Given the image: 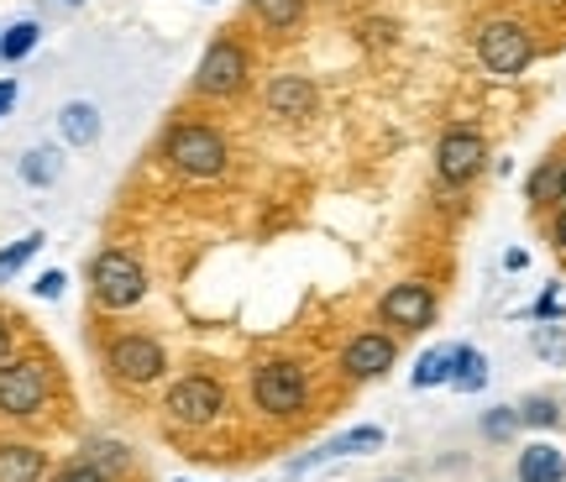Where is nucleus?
Listing matches in <instances>:
<instances>
[{
	"label": "nucleus",
	"mask_w": 566,
	"mask_h": 482,
	"mask_svg": "<svg viewBox=\"0 0 566 482\" xmlns=\"http://www.w3.org/2000/svg\"><path fill=\"white\" fill-rule=\"evenodd\" d=\"M163 163L184 174V179H221L226 163H231V147L216 126H205V120H179V126H168V137H163Z\"/></svg>",
	"instance_id": "1"
},
{
	"label": "nucleus",
	"mask_w": 566,
	"mask_h": 482,
	"mask_svg": "<svg viewBox=\"0 0 566 482\" xmlns=\"http://www.w3.org/2000/svg\"><path fill=\"white\" fill-rule=\"evenodd\" d=\"M53 399V373L38 357H6L0 362V415L6 420H32Z\"/></svg>",
	"instance_id": "2"
},
{
	"label": "nucleus",
	"mask_w": 566,
	"mask_h": 482,
	"mask_svg": "<svg viewBox=\"0 0 566 482\" xmlns=\"http://www.w3.org/2000/svg\"><path fill=\"white\" fill-rule=\"evenodd\" d=\"M90 294L101 310H132V304L147 300V268H142L132 252L111 247L90 262Z\"/></svg>",
	"instance_id": "3"
},
{
	"label": "nucleus",
	"mask_w": 566,
	"mask_h": 482,
	"mask_svg": "<svg viewBox=\"0 0 566 482\" xmlns=\"http://www.w3.org/2000/svg\"><path fill=\"white\" fill-rule=\"evenodd\" d=\"M252 404H258L263 415H273V420L300 415L304 404H310V378H304V367L289 357L258 362V367H252Z\"/></svg>",
	"instance_id": "4"
},
{
	"label": "nucleus",
	"mask_w": 566,
	"mask_h": 482,
	"mask_svg": "<svg viewBox=\"0 0 566 482\" xmlns=\"http://www.w3.org/2000/svg\"><path fill=\"white\" fill-rule=\"evenodd\" d=\"M247 74H252V59H247L242 42L216 38L205 48L200 69H195V95H205V101H231V95L247 90Z\"/></svg>",
	"instance_id": "5"
},
{
	"label": "nucleus",
	"mask_w": 566,
	"mask_h": 482,
	"mask_svg": "<svg viewBox=\"0 0 566 482\" xmlns=\"http://www.w3.org/2000/svg\"><path fill=\"white\" fill-rule=\"evenodd\" d=\"M478 59H483L488 74H499V80H514V74H525L530 59H535V42L520 21H483L478 27Z\"/></svg>",
	"instance_id": "6"
},
{
	"label": "nucleus",
	"mask_w": 566,
	"mask_h": 482,
	"mask_svg": "<svg viewBox=\"0 0 566 482\" xmlns=\"http://www.w3.org/2000/svg\"><path fill=\"white\" fill-rule=\"evenodd\" d=\"M163 409H168V420L184 425V430H205V425L221 420L226 388L210 378V373H189V378H179L174 388H168Z\"/></svg>",
	"instance_id": "7"
},
{
	"label": "nucleus",
	"mask_w": 566,
	"mask_h": 482,
	"mask_svg": "<svg viewBox=\"0 0 566 482\" xmlns=\"http://www.w3.org/2000/svg\"><path fill=\"white\" fill-rule=\"evenodd\" d=\"M105 367H111V378L126 383V388H147V383H158L168 373V357H163V346L153 336H137V331H126L111 342L105 352Z\"/></svg>",
	"instance_id": "8"
},
{
	"label": "nucleus",
	"mask_w": 566,
	"mask_h": 482,
	"mask_svg": "<svg viewBox=\"0 0 566 482\" xmlns=\"http://www.w3.org/2000/svg\"><path fill=\"white\" fill-rule=\"evenodd\" d=\"M483 163H488V142H483V132H472V126H451V132L436 142V174H441L451 189H462V184L478 179Z\"/></svg>",
	"instance_id": "9"
},
{
	"label": "nucleus",
	"mask_w": 566,
	"mask_h": 482,
	"mask_svg": "<svg viewBox=\"0 0 566 482\" xmlns=\"http://www.w3.org/2000/svg\"><path fill=\"white\" fill-rule=\"evenodd\" d=\"M378 321L394 325V331H424V325L436 321V294H430V283H394L384 300H378Z\"/></svg>",
	"instance_id": "10"
},
{
	"label": "nucleus",
	"mask_w": 566,
	"mask_h": 482,
	"mask_svg": "<svg viewBox=\"0 0 566 482\" xmlns=\"http://www.w3.org/2000/svg\"><path fill=\"white\" fill-rule=\"evenodd\" d=\"M399 362V346H394V336L388 331H363V336H352L342 352V373L352 383H378Z\"/></svg>",
	"instance_id": "11"
},
{
	"label": "nucleus",
	"mask_w": 566,
	"mask_h": 482,
	"mask_svg": "<svg viewBox=\"0 0 566 482\" xmlns=\"http://www.w3.org/2000/svg\"><path fill=\"white\" fill-rule=\"evenodd\" d=\"M263 105H268V116L304 120V116H315L321 90L304 80V74H273V80H268V90H263Z\"/></svg>",
	"instance_id": "12"
},
{
	"label": "nucleus",
	"mask_w": 566,
	"mask_h": 482,
	"mask_svg": "<svg viewBox=\"0 0 566 482\" xmlns=\"http://www.w3.org/2000/svg\"><path fill=\"white\" fill-rule=\"evenodd\" d=\"M48 457L27 441H0V482H42Z\"/></svg>",
	"instance_id": "13"
},
{
	"label": "nucleus",
	"mask_w": 566,
	"mask_h": 482,
	"mask_svg": "<svg viewBox=\"0 0 566 482\" xmlns=\"http://www.w3.org/2000/svg\"><path fill=\"white\" fill-rule=\"evenodd\" d=\"M520 482H566V457L551 441H530L520 451Z\"/></svg>",
	"instance_id": "14"
},
{
	"label": "nucleus",
	"mask_w": 566,
	"mask_h": 482,
	"mask_svg": "<svg viewBox=\"0 0 566 482\" xmlns=\"http://www.w3.org/2000/svg\"><path fill=\"white\" fill-rule=\"evenodd\" d=\"M59 132H63L69 147H90V142L101 137V111H95L90 101H69L59 111Z\"/></svg>",
	"instance_id": "15"
},
{
	"label": "nucleus",
	"mask_w": 566,
	"mask_h": 482,
	"mask_svg": "<svg viewBox=\"0 0 566 482\" xmlns=\"http://www.w3.org/2000/svg\"><path fill=\"white\" fill-rule=\"evenodd\" d=\"M384 430H378V425H357V430H342V436H331V441L321 446V451H315V457H367V451H384Z\"/></svg>",
	"instance_id": "16"
},
{
	"label": "nucleus",
	"mask_w": 566,
	"mask_h": 482,
	"mask_svg": "<svg viewBox=\"0 0 566 482\" xmlns=\"http://www.w3.org/2000/svg\"><path fill=\"white\" fill-rule=\"evenodd\" d=\"M451 388H457V394L488 388V357L478 346H451Z\"/></svg>",
	"instance_id": "17"
},
{
	"label": "nucleus",
	"mask_w": 566,
	"mask_h": 482,
	"mask_svg": "<svg viewBox=\"0 0 566 482\" xmlns=\"http://www.w3.org/2000/svg\"><path fill=\"white\" fill-rule=\"evenodd\" d=\"M252 17L263 21L268 32H294L304 21V0H252Z\"/></svg>",
	"instance_id": "18"
},
{
	"label": "nucleus",
	"mask_w": 566,
	"mask_h": 482,
	"mask_svg": "<svg viewBox=\"0 0 566 482\" xmlns=\"http://www.w3.org/2000/svg\"><path fill=\"white\" fill-rule=\"evenodd\" d=\"M84 462H90V467H101L105 478L116 482L122 472H132V451H126L122 441H105V436H101V441H90V446H84Z\"/></svg>",
	"instance_id": "19"
},
{
	"label": "nucleus",
	"mask_w": 566,
	"mask_h": 482,
	"mask_svg": "<svg viewBox=\"0 0 566 482\" xmlns=\"http://www.w3.org/2000/svg\"><path fill=\"white\" fill-rule=\"evenodd\" d=\"M409 383H415V388H441V383H451V346H430V352H420Z\"/></svg>",
	"instance_id": "20"
},
{
	"label": "nucleus",
	"mask_w": 566,
	"mask_h": 482,
	"mask_svg": "<svg viewBox=\"0 0 566 482\" xmlns=\"http://www.w3.org/2000/svg\"><path fill=\"white\" fill-rule=\"evenodd\" d=\"M42 241H48L42 231H27L21 241H11V247L0 252V283H11V279H17L21 268H27V262H32V258L42 252Z\"/></svg>",
	"instance_id": "21"
},
{
	"label": "nucleus",
	"mask_w": 566,
	"mask_h": 482,
	"mask_svg": "<svg viewBox=\"0 0 566 482\" xmlns=\"http://www.w3.org/2000/svg\"><path fill=\"white\" fill-rule=\"evenodd\" d=\"M42 42V27L38 21H17V27H6V38H0V59L6 63H21L32 48Z\"/></svg>",
	"instance_id": "22"
},
{
	"label": "nucleus",
	"mask_w": 566,
	"mask_h": 482,
	"mask_svg": "<svg viewBox=\"0 0 566 482\" xmlns=\"http://www.w3.org/2000/svg\"><path fill=\"white\" fill-rule=\"evenodd\" d=\"M63 174V158L59 153H53V147H32V153H27V158H21V179L27 184H53Z\"/></svg>",
	"instance_id": "23"
},
{
	"label": "nucleus",
	"mask_w": 566,
	"mask_h": 482,
	"mask_svg": "<svg viewBox=\"0 0 566 482\" xmlns=\"http://www.w3.org/2000/svg\"><path fill=\"white\" fill-rule=\"evenodd\" d=\"M520 409V425H535V430H551V425H562V409H556V399H546V394H535V399L514 404Z\"/></svg>",
	"instance_id": "24"
},
{
	"label": "nucleus",
	"mask_w": 566,
	"mask_h": 482,
	"mask_svg": "<svg viewBox=\"0 0 566 482\" xmlns=\"http://www.w3.org/2000/svg\"><path fill=\"white\" fill-rule=\"evenodd\" d=\"M556 184H562V163H541V168L530 174V184H525L530 205H546V200H556Z\"/></svg>",
	"instance_id": "25"
},
{
	"label": "nucleus",
	"mask_w": 566,
	"mask_h": 482,
	"mask_svg": "<svg viewBox=\"0 0 566 482\" xmlns=\"http://www.w3.org/2000/svg\"><path fill=\"white\" fill-rule=\"evenodd\" d=\"M530 346H535V357L566 362V331H562V325H541V331L530 336Z\"/></svg>",
	"instance_id": "26"
},
{
	"label": "nucleus",
	"mask_w": 566,
	"mask_h": 482,
	"mask_svg": "<svg viewBox=\"0 0 566 482\" xmlns=\"http://www.w3.org/2000/svg\"><path fill=\"white\" fill-rule=\"evenodd\" d=\"M520 430V409H493V415H483V436L488 441H509Z\"/></svg>",
	"instance_id": "27"
},
{
	"label": "nucleus",
	"mask_w": 566,
	"mask_h": 482,
	"mask_svg": "<svg viewBox=\"0 0 566 482\" xmlns=\"http://www.w3.org/2000/svg\"><path fill=\"white\" fill-rule=\"evenodd\" d=\"M53 482H111V478H105L101 467H90V462H84V457H80V462L59 467V472H53Z\"/></svg>",
	"instance_id": "28"
},
{
	"label": "nucleus",
	"mask_w": 566,
	"mask_h": 482,
	"mask_svg": "<svg viewBox=\"0 0 566 482\" xmlns=\"http://www.w3.org/2000/svg\"><path fill=\"white\" fill-rule=\"evenodd\" d=\"M63 283H69V279H63L59 268H48V273H42V279L32 283V294H38V300H59V294H63Z\"/></svg>",
	"instance_id": "29"
},
{
	"label": "nucleus",
	"mask_w": 566,
	"mask_h": 482,
	"mask_svg": "<svg viewBox=\"0 0 566 482\" xmlns=\"http://www.w3.org/2000/svg\"><path fill=\"white\" fill-rule=\"evenodd\" d=\"M11 105H17V80H0V116H11Z\"/></svg>",
	"instance_id": "30"
},
{
	"label": "nucleus",
	"mask_w": 566,
	"mask_h": 482,
	"mask_svg": "<svg viewBox=\"0 0 566 482\" xmlns=\"http://www.w3.org/2000/svg\"><path fill=\"white\" fill-rule=\"evenodd\" d=\"M551 241H556V247H562V252H566V210H562V216H556V226H551Z\"/></svg>",
	"instance_id": "31"
},
{
	"label": "nucleus",
	"mask_w": 566,
	"mask_h": 482,
	"mask_svg": "<svg viewBox=\"0 0 566 482\" xmlns=\"http://www.w3.org/2000/svg\"><path fill=\"white\" fill-rule=\"evenodd\" d=\"M6 357H11V325L0 321V362H6Z\"/></svg>",
	"instance_id": "32"
},
{
	"label": "nucleus",
	"mask_w": 566,
	"mask_h": 482,
	"mask_svg": "<svg viewBox=\"0 0 566 482\" xmlns=\"http://www.w3.org/2000/svg\"><path fill=\"white\" fill-rule=\"evenodd\" d=\"M556 200L566 205V163H562V184H556Z\"/></svg>",
	"instance_id": "33"
}]
</instances>
